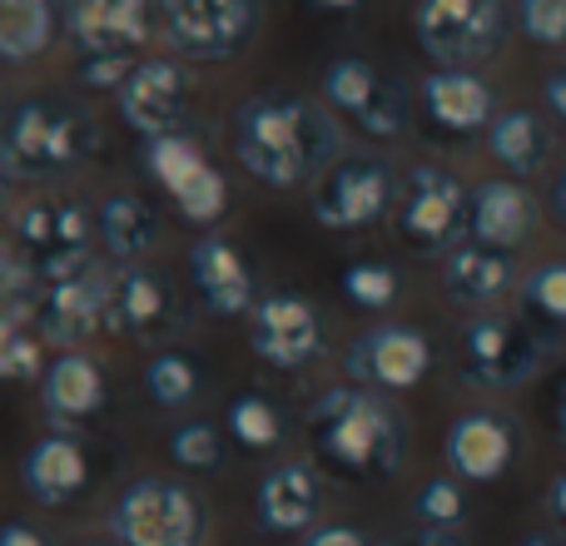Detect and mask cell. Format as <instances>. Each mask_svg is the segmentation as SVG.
Returning a JSON list of instances; mask_svg holds the SVG:
<instances>
[{
    "label": "cell",
    "instance_id": "6da1fadb",
    "mask_svg": "<svg viewBox=\"0 0 566 546\" xmlns=\"http://www.w3.org/2000/svg\"><path fill=\"white\" fill-rule=\"evenodd\" d=\"M338 125L328 109L308 105L298 95H254L234 115V149L239 165L269 189L318 185L338 165Z\"/></svg>",
    "mask_w": 566,
    "mask_h": 546
},
{
    "label": "cell",
    "instance_id": "7a4b0ae2",
    "mask_svg": "<svg viewBox=\"0 0 566 546\" xmlns=\"http://www.w3.org/2000/svg\"><path fill=\"white\" fill-rule=\"evenodd\" d=\"M308 448L348 482L392 477L408 458V422L373 388H333L308 408Z\"/></svg>",
    "mask_w": 566,
    "mask_h": 546
},
{
    "label": "cell",
    "instance_id": "3957f363",
    "mask_svg": "<svg viewBox=\"0 0 566 546\" xmlns=\"http://www.w3.org/2000/svg\"><path fill=\"white\" fill-rule=\"evenodd\" d=\"M99 149V125L90 109L55 95H25L0 115V175L60 179Z\"/></svg>",
    "mask_w": 566,
    "mask_h": 546
},
{
    "label": "cell",
    "instance_id": "277c9868",
    "mask_svg": "<svg viewBox=\"0 0 566 546\" xmlns=\"http://www.w3.org/2000/svg\"><path fill=\"white\" fill-rule=\"evenodd\" d=\"M418 45L442 70H472L507 45V0H418Z\"/></svg>",
    "mask_w": 566,
    "mask_h": 546
},
{
    "label": "cell",
    "instance_id": "5b68a950",
    "mask_svg": "<svg viewBox=\"0 0 566 546\" xmlns=\"http://www.w3.org/2000/svg\"><path fill=\"white\" fill-rule=\"evenodd\" d=\"M472 189L442 165H412L398 189V234L418 254H452L468 239Z\"/></svg>",
    "mask_w": 566,
    "mask_h": 546
},
{
    "label": "cell",
    "instance_id": "8992f818",
    "mask_svg": "<svg viewBox=\"0 0 566 546\" xmlns=\"http://www.w3.org/2000/svg\"><path fill=\"white\" fill-rule=\"evenodd\" d=\"M109 532L119 546H199L205 507L185 482L135 477L109 507Z\"/></svg>",
    "mask_w": 566,
    "mask_h": 546
},
{
    "label": "cell",
    "instance_id": "52a82bcc",
    "mask_svg": "<svg viewBox=\"0 0 566 546\" xmlns=\"http://www.w3.org/2000/svg\"><path fill=\"white\" fill-rule=\"evenodd\" d=\"M542 358H547V343L512 313H482L462 333V372L472 388L512 392L537 378Z\"/></svg>",
    "mask_w": 566,
    "mask_h": 546
},
{
    "label": "cell",
    "instance_id": "ba28073f",
    "mask_svg": "<svg viewBox=\"0 0 566 546\" xmlns=\"http://www.w3.org/2000/svg\"><path fill=\"white\" fill-rule=\"evenodd\" d=\"M323 99L368 139H398L408 129V85L398 75H382L363 55H338L323 70Z\"/></svg>",
    "mask_w": 566,
    "mask_h": 546
},
{
    "label": "cell",
    "instance_id": "9c48e42d",
    "mask_svg": "<svg viewBox=\"0 0 566 546\" xmlns=\"http://www.w3.org/2000/svg\"><path fill=\"white\" fill-rule=\"evenodd\" d=\"M398 175L378 155H343L313 189V219L338 234H358L398 209Z\"/></svg>",
    "mask_w": 566,
    "mask_h": 546
},
{
    "label": "cell",
    "instance_id": "30bf717a",
    "mask_svg": "<svg viewBox=\"0 0 566 546\" xmlns=\"http://www.w3.org/2000/svg\"><path fill=\"white\" fill-rule=\"evenodd\" d=\"M165 35L189 60H229L254 40L259 0H159Z\"/></svg>",
    "mask_w": 566,
    "mask_h": 546
},
{
    "label": "cell",
    "instance_id": "8fae6325",
    "mask_svg": "<svg viewBox=\"0 0 566 546\" xmlns=\"http://www.w3.org/2000/svg\"><path fill=\"white\" fill-rule=\"evenodd\" d=\"M145 165L149 175L165 185V195L175 199V209L189 224H219V214L229 209V185L209 155L195 145L189 135H165L145 145Z\"/></svg>",
    "mask_w": 566,
    "mask_h": 546
},
{
    "label": "cell",
    "instance_id": "7c38bea8",
    "mask_svg": "<svg viewBox=\"0 0 566 546\" xmlns=\"http://www.w3.org/2000/svg\"><path fill=\"white\" fill-rule=\"evenodd\" d=\"M249 348L279 372H298L323 358V318L303 293H264L249 313Z\"/></svg>",
    "mask_w": 566,
    "mask_h": 546
},
{
    "label": "cell",
    "instance_id": "4fadbf2b",
    "mask_svg": "<svg viewBox=\"0 0 566 546\" xmlns=\"http://www.w3.org/2000/svg\"><path fill=\"white\" fill-rule=\"evenodd\" d=\"M179 323L169 279L149 264H115L105 283V333L129 343H159Z\"/></svg>",
    "mask_w": 566,
    "mask_h": 546
},
{
    "label": "cell",
    "instance_id": "5bb4252c",
    "mask_svg": "<svg viewBox=\"0 0 566 546\" xmlns=\"http://www.w3.org/2000/svg\"><path fill=\"white\" fill-rule=\"evenodd\" d=\"M40 303L35 313V328L45 343H60L65 353H75V343L95 338L105 328V283L109 269L99 264H80L70 273H55V279H40Z\"/></svg>",
    "mask_w": 566,
    "mask_h": 546
},
{
    "label": "cell",
    "instance_id": "9a60e30c",
    "mask_svg": "<svg viewBox=\"0 0 566 546\" xmlns=\"http://www.w3.org/2000/svg\"><path fill=\"white\" fill-rule=\"evenodd\" d=\"M90 214L70 199H30L15 214V239L30 259H35L40 279H55L80 264H90Z\"/></svg>",
    "mask_w": 566,
    "mask_h": 546
},
{
    "label": "cell",
    "instance_id": "2e32d148",
    "mask_svg": "<svg viewBox=\"0 0 566 546\" xmlns=\"http://www.w3.org/2000/svg\"><path fill=\"white\" fill-rule=\"evenodd\" d=\"M432 368V348L408 323H378L348 348V378L373 392H408Z\"/></svg>",
    "mask_w": 566,
    "mask_h": 546
},
{
    "label": "cell",
    "instance_id": "e0dca14e",
    "mask_svg": "<svg viewBox=\"0 0 566 546\" xmlns=\"http://www.w3.org/2000/svg\"><path fill=\"white\" fill-rule=\"evenodd\" d=\"M119 115L139 139H165L179 135L189 115V75L175 60H139L129 85L119 90Z\"/></svg>",
    "mask_w": 566,
    "mask_h": 546
},
{
    "label": "cell",
    "instance_id": "ac0fdd59",
    "mask_svg": "<svg viewBox=\"0 0 566 546\" xmlns=\"http://www.w3.org/2000/svg\"><path fill=\"white\" fill-rule=\"evenodd\" d=\"M80 55H135L149 40V0H55Z\"/></svg>",
    "mask_w": 566,
    "mask_h": 546
},
{
    "label": "cell",
    "instance_id": "d6986e66",
    "mask_svg": "<svg viewBox=\"0 0 566 546\" xmlns=\"http://www.w3.org/2000/svg\"><path fill=\"white\" fill-rule=\"evenodd\" d=\"M189 279H195V293L214 318H249L259 303L254 273H249L244 254H239L229 239H199L189 249Z\"/></svg>",
    "mask_w": 566,
    "mask_h": 546
},
{
    "label": "cell",
    "instance_id": "ffe728a7",
    "mask_svg": "<svg viewBox=\"0 0 566 546\" xmlns=\"http://www.w3.org/2000/svg\"><path fill=\"white\" fill-rule=\"evenodd\" d=\"M442 458L468 482H497L517 458V432L497 412H462L442 438Z\"/></svg>",
    "mask_w": 566,
    "mask_h": 546
},
{
    "label": "cell",
    "instance_id": "44dd1931",
    "mask_svg": "<svg viewBox=\"0 0 566 546\" xmlns=\"http://www.w3.org/2000/svg\"><path fill=\"white\" fill-rule=\"evenodd\" d=\"M537 234V204L517 179H482L472 189V214H468V239L472 244L517 254L527 239Z\"/></svg>",
    "mask_w": 566,
    "mask_h": 546
},
{
    "label": "cell",
    "instance_id": "7402d4cb",
    "mask_svg": "<svg viewBox=\"0 0 566 546\" xmlns=\"http://www.w3.org/2000/svg\"><path fill=\"white\" fill-rule=\"evenodd\" d=\"M422 109L448 135H478V129H492V119L502 115L497 95L478 70H432L422 80Z\"/></svg>",
    "mask_w": 566,
    "mask_h": 546
},
{
    "label": "cell",
    "instance_id": "603a6c76",
    "mask_svg": "<svg viewBox=\"0 0 566 546\" xmlns=\"http://www.w3.org/2000/svg\"><path fill=\"white\" fill-rule=\"evenodd\" d=\"M20 482L40 507H65L90 487V452L70 432H50L20 462Z\"/></svg>",
    "mask_w": 566,
    "mask_h": 546
},
{
    "label": "cell",
    "instance_id": "cb8c5ba5",
    "mask_svg": "<svg viewBox=\"0 0 566 546\" xmlns=\"http://www.w3.org/2000/svg\"><path fill=\"white\" fill-rule=\"evenodd\" d=\"M442 288L462 308H492V303H502L517 288V259L502 254V249L462 239L448 254V264H442Z\"/></svg>",
    "mask_w": 566,
    "mask_h": 546
},
{
    "label": "cell",
    "instance_id": "d4e9b609",
    "mask_svg": "<svg viewBox=\"0 0 566 546\" xmlns=\"http://www.w3.org/2000/svg\"><path fill=\"white\" fill-rule=\"evenodd\" d=\"M318 507H323L318 472L303 468V462H283V468H274L259 482L254 517L274 537H303L313 527V517H318Z\"/></svg>",
    "mask_w": 566,
    "mask_h": 546
},
{
    "label": "cell",
    "instance_id": "484cf974",
    "mask_svg": "<svg viewBox=\"0 0 566 546\" xmlns=\"http://www.w3.org/2000/svg\"><path fill=\"white\" fill-rule=\"evenodd\" d=\"M40 402L55 422H85L105 408V368H99L90 353H60L55 363L40 378Z\"/></svg>",
    "mask_w": 566,
    "mask_h": 546
},
{
    "label": "cell",
    "instance_id": "4316f807",
    "mask_svg": "<svg viewBox=\"0 0 566 546\" xmlns=\"http://www.w3.org/2000/svg\"><path fill=\"white\" fill-rule=\"evenodd\" d=\"M95 234L109 259L139 264V259H149V249L159 244V214L139 195H109L95 214Z\"/></svg>",
    "mask_w": 566,
    "mask_h": 546
},
{
    "label": "cell",
    "instance_id": "83f0119b",
    "mask_svg": "<svg viewBox=\"0 0 566 546\" xmlns=\"http://www.w3.org/2000/svg\"><path fill=\"white\" fill-rule=\"evenodd\" d=\"M488 149L512 179H532L547 169L552 135L542 125V115H532V109H502L488 129Z\"/></svg>",
    "mask_w": 566,
    "mask_h": 546
},
{
    "label": "cell",
    "instance_id": "f1b7e54d",
    "mask_svg": "<svg viewBox=\"0 0 566 546\" xmlns=\"http://www.w3.org/2000/svg\"><path fill=\"white\" fill-rule=\"evenodd\" d=\"M55 35V0H0V65H25Z\"/></svg>",
    "mask_w": 566,
    "mask_h": 546
},
{
    "label": "cell",
    "instance_id": "f546056e",
    "mask_svg": "<svg viewBox=\"0 0 566 546\" xmlns=\"http://www.w3.org/2000/svg\"><path fill=\"white\" fill-rule=\"evenodd\" d=\"M45 363V338L35 328L30 308L0 313V382H30Z\"/></svg>",
    "mask_w": 566,
    "mask_h": 546
},
{
    "label": "cell",
    "instance_id": "4dcf8cb0",
    "mask_svg": "<svg viewBox=\"0 0 566 546\" xmlns=\"http://www.w3.org/2000/svg\"><path fill=\"white\" fill-rule=\"evenodd\" d=\"M145 392L159 402V408H189L199 398V363L189 353H155L145 368Z\"/></svg>",
    "mask_w": 566,
    "mask_h": 546
},
{
    "label": "cell",
    "instance_id": "1f68e13d",
    "mask_svg": "<svg viewBox=\"0 0 566 546\" xmlns=\"http://www.w3.org/2000/svg\"><path fill=\"white\" fill-rule=\"evenodd\" d=\"M229 432L234 442H244L249 452H269L283 442V412L279 402H269L264 392H244L229 402Z\"/></svg>",
    "mask_w": 566,
    "mask_h": 546
},
{
    "label": "cell",
    "instance_id": "d6a6232c",
    "mask_svg": "<svg viewBox=\"0 0 566 546\" xmlns=\"http://www.w3.org/2000/svg\"><path fill=\"white\" fill-rule=\"evenodd\" d=\"M522 303L537 323L566 328V259H547V264L532 269L527 283H522Z\"/></svg>",
    "mask_w": 566,
    "mask_h": 546
},
{
    "label": "cell",
    "instance_id": "836d02e7",
    "mask_svg": "<svg viewBox=\"0 0 566 546\" xmlns=\"http://www.w3.org/2000/svg\"><path fill=\"white\" fill-rule=\"evenodd\" d=\"M169 458L185 472H214L224 462V438H219L214 422H179L169 432Z\"/></svg>",
    "mask_w": 566,
    "mask_h": 546
},
{
    "label": "cell",
    "instance_id": "e575fe53",
    "mask_svg": "<svg viewBox=\"0 0 566 546\" xmlns=\"http://www.w3.org/2000/svg\"><path fill=\"white\" fill-rule=\"evenodd\" d=\"M412 517L432 532H458V522L468 517V497H462V487L452 477H432L412 502Z\"/></svg>",
    "mask_w": 566,
    "mask_h": 546
},
{
    "label": "cell",
    "instance_id": "d590c367",
    "mask_svg": "<svg viewBox=\"0 0 566 546\" xmlns=\"http://www.w3.org/2000/svg\"><path fill=\"white\" fill-rule=\"evenodd\" d=\"M343 293H348V303L378 313L398 298V273H392L388 264H353L348 273H343Z\"/></svg>",
    "mask_w": 566,
    "mask_h": 546
},
{
    "label": "cell",
    "instance_id": "8d00e7d4",
    "mask_svg": "<svg viewBox=\"0 0 566 546\" xmlns=\"http://www.w3.org/2000/svg\"><path fill=\"white\" fill-rule=\"evenodd\" d=\"M517 30L532 45H566V0H517Z\"/></svg>",
    "mask_w": 566,
    "mask_h": 546
},
{
    "label": "cell",
    "instance_id": "74e56055",
    "mask_svg": "<svg viewBox=\"0 0 566 546\" xmlns=\"http://www.w3.org/2000/svg\"><path fill=\"white\" fill-rule=\"evenodd\" d=\"M135 65H139L135 55H85L75 75L85 90H125L129 75H135Z\"/></svg>",
    "mask_w": 566,
    "mask_h": 546
},
{
    "label": "cell",
    "instance_id": "f35d334b",
    "mask_svg": "<svg viewBox=\"0 0 566 546\" xmlns=\"http://www.w3.org/2000/svg\"><path fill=\"white\" fill-rule=\"evenodd\" d=\"M303 546H373V542H368V532H363V527H348V522H328V527L308 532V542H303Z\"/></svg>",
    "mask_w": 566,
    "mask_h": 546
},
{
    "label": "cell",
    "instance_id": "ab89813d",
    "mask_svg": "<svg viewBox=\"0 0 566 546\" xmlns=\"http://www.w3.org/2000/svg\"><path fill=\"white\" fill-rule=\"evenodd\" d=\"M373 546H468V542H462L458 532H432V527H422V532H402V537L373 542Z\"/></svg>",
    "mask_w": 566,
    "mask_h": 546
},
{
    "label": "cell",
    "instance_id": "60d3db41",
    "mask_svg": "<svg viewBox=\"0 0 566 546\" xmlns=\"http://www.w3.org/2000/svg\"><path fill=\"white\" fill-rule=\"evenodd\" d=\"M0 546H50V537L35 532L30 522H6V527H0Z\"/></svg>",
    "mask_w": 566,
    "mask_h": 546
},
{
    "label": "cell",
    "instance_id": "b9f144b4",
    "mask_svg": "<svg viewBox=\"0 0 566 546\" xmlns=\"http://www.w3.org/2000/svg\"><path fill=\"white\" fill-rule=\"evenodd\" d=\"M542 95H547V109L566 125V70H552L547 85H542Z\"/></svg>",
    "mask_w": 566,
    "mask_h": 546
},
{
    "label": "cell",
    "instance_id": "7bdbcfd3",
    "mask_svg": "<svg viewBox=\"0 0 566 546\" xmlns=\"http://www.w3.org/2000/svg\"><path fill=\"white\" fill-rule=\"evenodd\" d=\"M547 512H552V522L566 532V472H557L552 477V487H547Z\"/></svg>",
    "mask_w": 566,
    "mask_h": 546
},
{
    "label": "cell",
    "instance_id": "ee69618b",
    "mask_svg": "<svg viewBox=\"0 0 566 546\" xmlns=\"http://www.w3.org/2000/svg\"><path fill=\"white\" fill-rule=\"evenodd\" d=\"M552 214H557V224L566 229V169L557 175V185H552Z\"/></svg>",
    "mask_w": 566,
    "mask_h": 546
},
{
    "label": "cell",
    "instance_id": "f6af8a7d",
    "mask_svg": "<svg viewBox=\"0 0 566 546\" xmlns=\"http://www.w3.org/2000/svg\"><path fill=\"white\" fill-rule=\"evenodd\" d=\"M552 418H557V438L566 442V378H562V388H557V398H552Z\"/></svg>",
    "mask_w": 566,
    "mask_h": 546
},
{
    "label": "cell",
    "instance_id": "bcb514c9",
    "mask_svg": "<svg viewBox=\"0 0 566 546\" xmlns=\"http://www.w3.org/2000/svg\"><path fill=\"white\" fill-rule=\"evenodd\" d=\"M517 546H566L562 537H552V532H532V537H522Z\"/></svg>",
    "mask_w": 566,
    "mask_h": 546
},
{
    "label": "cell",
    "instance_id": "7dc6e473",
    "mask_svg": "<svg viewBox=\"0 0 566 546\" xmlns=\"http://www.w3.org/2000/svg\"><path fill=\"white\" fill-rule=\"evenodd\" d=\"M313 6H323V10H353V6H363V0H313Z\"/></svg>",
    "mask_w": 566,
    "mask_h": 546
},
{
    "label": "cell",
    "instance_id": "c3c4849f",
    "mask_svg": "<svg viewBox=\"0 0 566 546\" xmlns=\"http://www.w3.org/2000/svg\"><path fill=\"white\" fill-rule=\"evenodd\" d=\"M0 214H6V175H0Z\"/></svg>",
    "mask_w": 566,
    "mask_h": 546
},
{
    "label": "cell",
    "instance_id": "681fc988",
    "mask_svg": "<svg viewBox=\"0 0 566 546\" xmlns=\"http://www.w3.org/2000/svg\"><path fill=\"white\" fill-rule=\"evenodd\" d=\"M80 546H119V542H80Z\"/></svg>",
    "mask_w": 566,
    "mask_h": 546
}]
</instances>
